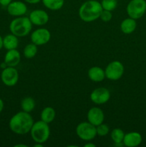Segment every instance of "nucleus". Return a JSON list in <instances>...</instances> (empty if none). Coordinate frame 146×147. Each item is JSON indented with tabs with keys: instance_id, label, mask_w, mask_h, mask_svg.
<instances>
[{
	"instance_id": "nucleus-23",
	"label": "nucleus",
	"mask_w": 146,
	"mask_h": 147,
	"mask_svg": "<svg viewBox=\"0 0 146 147\" xmlns=\"http://www.w3.org/2000/svg\"><path fill=\"white\" fill-rule=\"evenodd\" d=\"M37 51H38L37 45L31 42L25 46L24 50H23V54H24V57L26 58L31 59L35 57L37 53Z\"/></svg>"
},
{
	"instance_id": "nucleus-25",
	"label": "nucleus",
	"mask_w": 146,
	"mask_h": 147,
	"mask_svg": "<svg viewBox=\"0 0 146 147\" xmlns=\"http://www.w3.org/2000/svg\"><path fill=\"white\" fill-rule=\"evenodd\" d=\"M96 130H97V135L99 136H105L110 131L108 126L105 123H101L96 126Z\"/></svg>"
},
{
	"instance_id": "nucleus-4",
	"label": "nucleus",
	"mask_w": 146,
	"mask_h": 147,
	"mask_svg": "<svg viewBox=\"0 0 146 147\" xmlns=\"http://www.w3.org/2000/svg\"><path fill=\"white\" fill-rule=\"evenodd\" d=\"M31 137L35 143L44 144L50 136V128L49 123L40 120L33 123L30 130Z\"/></svg>"
},
{
	"instance_id": "nucleus-13",
	"label": "nucleus",
	"mask_w": 146,
	"mask_h": 147,
	"mask_svg": "<svg viewBox=\"0 0 146 147\" xmlns=\"http://www.w3.org/2000/svg\"><path fill=\"white\" fill-rule=\"evenodd\" d=\"M87 121L94 126H97L103 123L104 115L100 108L92 107L88 111L87 115Z\"/></svg>"
},
{
	"instance_id": "nucleus-3",
	"label": "nucleus",
	"mask_w": 146,
	"mask_h": 147,
	"mask_svg": "<svg viewBox=\"0 0 146 147\" xmlns=\"http://www.w3.org/2000/svg\"><path fill=\"white\" fill-rule=\"evenodd\" d=\"M32 29V23L27 17H18L11 22L9 30L11 34L18 37H25L29 34Z\"/></svg>"
},
{
	"instance_id": "nucleus-1",
	"label": "nucleus",
	"mask_w": 146,
	"mask_h": 147,
	"mask_svg": "<svg viewBox=\"0 0 146 147\" xmlns=\"http://www.w3.org/2000/svg\"><path fill=\"white\" fill-rule=\"evenodd\" d=\"M34 123L33 118L30 113L22 111L17 113L11 118L9 126L13 133L23 135L30 132Z\"/></svg>"
},
{
	"instance_id": "nucleus-5",
	"label": "nucleus",
	"mask_w": 146,
	"mask_h": 147,
	"mask_svg": "<svg viewBox=\"0 0 146 147\" xmlns=\"http://www.w3.org/2000/svg\"><path fill=\"white\" fill-rule=\"evenodd\" d=\"M76 134L80 139L89 142L94 139L97 136L96 126L89 121L82 122L76 127Z\"/></svg>"
},
{
	"instance_id": "nucleus-29",
	"label": "nucleus",
	"mask_w": 146,
	"mask_h": 147,
	"mask_svg": "<svg viewBox=\"0 0 146 147\" xmlns=\"http://www.w3.org/2000/svg\"><path fill=\"white\" fill-rule=\"evenodd\" d=\"M4 101H3L2 99L0 98V113H1V111H2L3 109H4Z\"/></svg>"
},
{
	"instance_id": "nucleus-11",
	"label": "nucleus",
	"mask_w": 146,
	"mask_h": 147,
	"mask_svg": "<svg viewBox=\"0 0 146 147\" xmlns=\"http://www.w3.org/2000/svg\"><path fill=\"white\" fill-rule=\"evenodd\" d=\"M7 12L13 17H21L27 11L26 4L20 1H12L7 5Z\"/></svg>"
},
{
	"instance_id": "nucleus-14",
	"label": "nucleus",
	"mask_w": 146,
	"mask_h": 147,
	"mask_svg": "<svg viewBox=\"0 0 146 147\" xmlns=\"http://www.w3.org/2000/svg\"><path fill=\"white\" fill-rule=\"evenodd\" d=\"M143 138L138 132L133 131L125 134L123 139V144L127 147H135L141 144Z\"/></svg>"
},
{
	"instance_id": "nucleus-34",
	"label": "nucleus",
	"mask_w": 146,
	"mask_h": 147,
	"mask_svg": "<svg viewBox=\"0 0 146 147\" xmlns=\"http://www.w3.org/2000/svg\"><path fill=\"white\" fill-rule=\"evenodd\" d=\"M18 146H24V147H27V145H24V144H17V145H15V147H18Z\"/></svg>"
},
{
	"instance_id": "nucleus-16",
	"label": "nucleus",
	"mask_w": 146,
	"mask_h": 147,
	"mask_svg": "<svg viewBox=\"0 0 146 147\" xmlns=\"http://www.w3.org/2000/svg\"><path fill=\"white\" fill-rule=\"evenodd\" d=\"M87 76L90 80L96 83L102 82L106 78L104 70L98 66H93L90 67L87 72Z\"/></svg>"
},
{
	"instance_id": "nucleus-27",
	"label": "nucleus",
	"mask_w": 146,
	"mask_h": 147,
	"mask_svg": "<svg viewBox=\"0 0 146 147\" xmlns=\"http://www.w3.org/2000/svg\"><path fill=\"white\" fill-rule=\"evenodd\" d=\"M12 1L13 0H0V4L3 7H7V5Z\"/></svg>"
},
{
	"instance_id": "nucleus-22",
	"label": "nucleus",
	"mask_w": 146,
	"mask_h": 147,
	"mask_svg": "<svg viewBox=\"0 0 146 147\" xmlns=\"http://www.w3.org/2000/svg\"><path fill=\"white\" fill-rule=\"evenodd\" d=\"M35 107V101L31 97H26L21 101V108L23 111L30 113L32 111Z\"/></svg>"
},
{
	"instance_id": "nucleus-32",
	"label": "nucleus",
	"mask_w": 146,
	"mask_h": 147,
	"mask_svg": "<svg viewBox=\"0 0 146 147\" xmlns=\"http://www.w3.org/2000/svg\"><path fill=\"white\" fill-rule=\"evenodd\" d=\"M8 67V66H7V65L6 64V63H4V62H3V63L1 64V68H2V69H4V68H6V67Z\"/></svg>"
},
{
	"instance_id": "nucleus-9",
	"label": "nucleus",
	"mask_w": 146,
	"mask_h": 147,
	"mask_svg": "<svg viewBox=\"0 0 146 147\" xmlns=\"http://www.w3.org/2000/svg\"><path fill=\"white\" fill-rule=\"evenodd\" d=\"M51 39V33L46 28H39L34 30L31 34V42L37 46L46 45Z\"/></svg>"
},
{
	"instance_id": "nucleus-2",
	"label": "nucleus",
	"mask_w": 146,
	"mask_h": 147,
	"mask_svg": "<svg viewBox=\"0 0 146 147\" xmlns=\"http://www.w3.org/2000/svg\"><path fill=\"white\" fill-rule=\"evenodd\" d=\"M103 10L101 3L96 0H87L80 6L79 17L85 22H91L100 18Z\"/></svg>"
},
{
	"instance_id": "nucleus-21",
	"label": "nucleus",
	"mask_w": 146,
	"mask_h": 147,
	"mask_svg": "<svg viewBox=\"0 0 146 147\" xmlns=\"http://www.w3.org/2000/svg\"><path fill=\"white\" fill-rule=\"evenodd\" d=\"M42 1L46 8L52 11L60 9L64 4V0H42Z\"/></svg>"
},
{
	"instance_id": "nucleus-31",
	"label": "nucleus",
	"mask_w": 146,
	"mask_h": 147,
	"mask_svg": "<svg viewBox=\"0 0 146 147\" xmlns=\"http://www.w3.org/2000/svg\"><path fill=\"white\" fill-rule=\"evenodd\" d=\"M3 47V38L0 35V50H1V48Z\"/></svg>"
},
{
	"instance_id": "nucleus-8",
	"label": "nucleus",
	"mask_w": 146,
	"mask_h": 147,
	"mask_svg": "<svg viewBox=\"0 0 146 147\" xmlns=\"http://www.w3.org/2000/svg\"><path fill=\"white\" fill-rule=\"evenodd\" d=\"M2 83L8 87H12L19 80V73L14 67H7L3 69L1 74Z\"/></svg>"
},
{
	"instance_id": "nucleus-28",
	"label": "nucleus",
	"mask_w": 146,
	"mask_h": 147,
	"mask_svg": "<svg viewBox=\"0 0 146 147\" xmlns=\"http://www.w3.org/2000/svg\"><path fill=\"white\" fill-rule=\"evenodd\" d=\"M24 1H26L27 3H29V4H38V3L40 2L42 0H24Z\"/></svg>"
},
{
	"instance_id": "nucleus-7",
	"label": "nucleus",
	"mask_w": 146,
	"mask_h": 147,
	"mask_svg": "<svg viewBox=\"0 0 146 147\" xmlns=\"http://www.w3.org/2000/svg\"><path fill=\"white\" fill-rule=\"evenodd\" d=\"M125 72L123 63L118 60H114L109 63L104 70L105 76L108 80L116 81L122 78Z\"/></svg>"
},
{
	"instance_id": "nucleus-19",
	"label": "nucleus",
	"mask_w": 146,
	"mask_h": 147,
	"mask_svg": "<svg viewBox=\"0 0 146 147\" xmlns=\"http://www.w3.org/2000/svg\"><path fill=\"white\" fill-rule=\"evenodd\" d=\"M56 116V111L52 107L47 106L45 107L41 112V120L47 123H50L54 120Z\"/></svg>"
},
{
	"instance_id": "nucleus-18",
	"label": "nucleus",
	"mask_w": 146,
	"mask_h": 147,
	"mask_svg": "<svg viewBox=\"0 0 146 147\" xmlns=\"http://www.w3.org/2000/svg\"><path fill=\"white\" fill-rule=\"evenodd\" d=\"M19 45L18 37L13 34H7L3 38V47L7 50L17 49Z\"/></svg>"
},
{
	"instance_id": "nucleus-15",
	"label": "nucleus",
	"mask_w": 146,
	"mask_h": 147,
	"mask_svg": "<svg viewBox=\"0 0 146 147\" xmlns=\"http://www.w3.org/2000/svg\"><path fill=\"white\" fill-rule=\"evenodd\" d=\"M21 60V55L20 53L17 50H7V53L4 56V63L7 65L8 67H16Z\"/></svg>"
},
{
	"instance_id": "nucleus-6",
	"label": "nucleus",
	"mask_w": 146,
	"mask_h": 147,
	"mask_svg": "<svg viewBox=\"0 0 146 147\" xmlns=\"http://www.w3.org/2000/svg\"><path fill=\"white\" fill-rule=\"evenodd\" d=\"M127 15L129 17L134 20L140 19L144 15L146 11L145 0H130L127 4Z\"/></svg>"
},
{
	"instance_id": "nucleus-12",
	"label": "nucleus",
	"mask_w": 146,
	"mask_h": 147,
	"mask_svg": "<svg viewBox=\"0 0 146 147\" xmlns=\"http://www.w3.org/2000/svg\"><path fill=\"white\" fill-rule=\"evenodd\" d=\"M29 18L32 24L37 26L44 25L50 20V17L47 11L42 9L33 10L29 14Z\"/></svg>"
},
{
	"instance_id": "nucleus-10",
	"label": "nucleus",
	"mask_w": 146,
	"mask_h": 147,
	"mask_svg": "<svg viewBox=\"0 0 146 147\" xmlns=\"http://www.w3.org/2000/svg\"><path fill=\"white\" fill-rule=\"evenodd\" d=\"M110 98V92L107 88L100 87L95 88L90 94V99L97 105L104 104Z\"/></svg>"
},
{
	"instance_id": "nucleus-26",
	"label": "nucleus",
	"mask_w": 146,
	"mask_h": 147,
	"mask_svg": "<svg viewBox=\"0 0 146 147\" xmlns=\"http://www.w3.org/2000/svg\"><path fill=\"white\" fill-rule=\"evenodd\" d=\"M100 18L101 19L102 21L104 22H108L113 18V14H112V11H107V10L103 9L102 11L101 14L100 16Z\"/></svg>"
},
{
	"instance_id": "nucleus-20",
	"label": "nucleus",
	"mask_w": 146,
	"mask_h": 147,
	"mask_svg": "<svg viewBox=\"0 0 146 147\" xmlns=\"http://www.w3.org/2000/svg\"><path fill=\"white\" fill-rule=\"evenodd\" d=\"M125 134L124 133L121 129L119 128H116L114 129L111 132L110 134V137H111L112 140L114 142L116 146H123V139H124V136Z\"/></svg>"
},
{
	"instance_id": "nucleus-24",
	"label": "nucleus",
	"mask_w": 146,
	"mask_h": 147,
	"mask_svg": "<svg viewBox=\"0 0 146 147\" xmlns=\"http://www.w3.org/2000/svg\"><path fill=\"white\" fill-rule=\"evenodd\" d=\"M102 7L103 9L113 11L117 6V0H102Z\"/></svg>"
},
{
	"instance_id": "nucleus-17",
	"label": "nucleus",
	"mask_w": 146,
	"mask_h": 147,
	"mask_svg": "<svg viewBox=\"0 0 146 147\" xmlns=\"http://www.w3.org/2000/svg\"><path fill=\"white\" fill-rule=\"evenodd\" d=\"M136 27H137V22L135 20L130 17L123 20L120 24V30L125 34H132L135 30Z\"/></svg>"
},
{
	"instance_id": "nucleus-33",
	"label": "nucleus",
	"mask_w": 146,
	"mask_h": 147,
	"mask_svg": "<svg viewBox=\"0 0 146 147\" xmlns=\"http://www.w3.org/2000/svg\"><path fill=\"white\" fill-rule=\"evenodd\" d=\"M42 144H43L36 143V144L34 145V147H42Z\"/></svg>"
},
{
	"instance_id": "nucleus-30",
	"label": "nucleus",
	"mask_w": 146,
	"mask_h": 147,
	"mask_svg": "<svg viewBox=\"0 0 146 147\" xmlns=\"http://www.w3.org/2000/svg\"><path fill=\"white\" fill-rule=\"evenodd\" d=\"M84 146H85V147H95L96 145L94 144L88 142V143H87L86 144H84Z\"/></svg>"
}]
</instances>
